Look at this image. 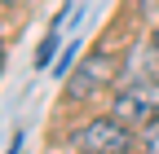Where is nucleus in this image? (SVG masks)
I'll use <instances>...</instances> for the list:
<instances>
[{
	"instance_id": "1",
	"label": "nucleus",
	"mask_w": 159,
	"mask_h": 154,
	"mask_svg": "<svg viewBox=\"0 0 159 154\" xmlns=\"http://www.w3.org/2000/svg\"><path fill=\"white\" fill-rule=\"evenodd\" d=\"M71 145H75L80 154H128L133 132H128V123L119 119V114H106V119L84 123V128L71 137Z\"/></svg>"
},
{
	"instance_id": "2",
	"label": "nucleus",
	"mask_w": 159,
	"mask_h": 154,
	"mask_svg": "<svg viewBox=\"0 0 159 154\" xmlns=\"http://www.w3.org/2000/svg\"><path fill=\"white\" fill-rule=\"evenodd\" d=\"M115 114L124 123H155L159 119V79H137L115 92Z\"/></svg>"
},
{
	"instance_id": "3",
	"label": "nucleus",
	"mask_w": 159,
	"mask_h": 154,
	"mask_svg": "<svg viewBox=\"0 0 159 154\" xmlns=\"http://www.w3.org/2000/svg\"><path fill=\"white\" fill-rule=\"evenodd\" d=\"M111 75H115V62H111L106 53H93L89 62L80 66V75H75L71 84H66V97H71V101H80V97H89V92H93V88H102V84L111 79Z\"/></svg>"
},
{
	"instance_id": "4",
	"label": "nucleus",
	"mask_w": 159,
	"mask_h": 154,
	"mask_svg": "<svg viewBox=\"0 0 159 154\" xmlns=\"http://www.w3.org/2000/svg\"><path fill=\"white\" fill-rule=\"evenodd\" d=\"M142 150H146V154H159V119H155V123H146V137H142Z\"/></svg>"
},
{
	"instance_id": "5",
	"label": "nucleus",
	"mask_w": 159,
	"mask_h": 154,
	"mask_svg": "<svg viewBox=\"0 0 159 154\" xmlns=\"http://www.w3.org/2000/svg\"><path fill=\"white\" fill-rule=\"evenodd\" d=\"M155 53H159V31H155Z\"/></svg>"
}]
</instances>
